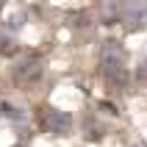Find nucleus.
<instances>
[{"label":"nucleus","mask_w":147,"mask_h":147,"mask_svg":"<svg viewBox=\"0 0 147 147\" xmlns=\"http://www.w3.org/2000/svg\"><path fill=\"white\" fill-rule=\"evenodd\" d=\"M119 22L125 25L128 33L144 31V28H147V0H125Z\"/></svg>","instance_id":"obj_4"},{"label":"nucleus","mask_w":147,"mask_h":147,"mask_svg":"<svg viewBox=\"0 0 147 147\" xmlns=\"http://www.w3.org/2000/svg\"><path fill=\"white\" fill-rule=\"evenodd\" d=\"M42 72H45V61H42L39 56H31V53H25V56H20L14 61V67H11V75H14L17 83H22V86H28V83H36L42 78Z\"/></svg>","instance_id":"obj_2"},{"label":"nucleus","mask_w":147,"mask_h":147,"mask_svg":"<svg viewBox=\"0 0 147 147\" xmlns=\"http://www.w3.org/2000/svg\"><path fill=\"white\" fill-rule=\"evenodd\" d=\"M14 47V33H8V25L0 28V53H8Z\"/></svg>","instance_id":"obj_7"},{"label":"nucleus","mask_w":147,"mask_h":147,"mask_svg":"<svg viewBox=\"0 0 147 147\" xmlns=\"http://www.w3.org/2000/svg\"><path fill=\"white\" fill-rule=\"evenodd\" d=\"M139 78H144V81H147V61L142 64V69H139Z\"/></svg>","instance_id":"obj_8"},{"label":"nucleus","mask_w":147,"mask_h":147,"mask_svg":"<svg viewBox=\"0 0 147 147\" xmlns=\"http://www.w3.org/2000/svg\"><path fill=\"white\" fill-rule=\"evenodd\" d=\"M100 69L111 81H125L128 75V53L117 39H106L100 47Z\"/></svg>","instance_id":"obj_1"},{"label":"nucleus","mask_w":147,"mask_h":147,"mask_svg":"<svg viewBox=\"0 0 147 147\" xmlns=\"http://www.w3.org/2000/svg\"><path fill=\"white\" fill-rule=\"evenodd\" d=\"M3 111H6V117H8V119H14V122H25V119H28L25 108H20V106H11V103H6V106H3Z\"/></svg>","instance_id":"obj_6"},{"label":"nucleus","mask_w":147,"mask_h":147,"mask_svg":"<svg viewBox=\"0 0 147 147\" xmlns=\"http://www.w3.org/2000/svg\"><path fill=\"white\" fill-rule=\"evenodd\" d=\"M42 125H45V131L53 133V136H69L72 128H75V119H72V114H67L61 108L47 106L42 111Z\"/></svg>","instance_id":"obj_3"},{"label":"nucleus","mask_w":147,"mask_h":147,"mask_svg":"<svg viewBox=\"0 0 147 147\" xmlns=\"http://www.w3.org/2000/svg\"><path fill=\"white\" fill-rule=\"evenodd\" d=\"M122 6H125V0H103L97 14H100L103 22H119V17H122Z\"/></svg>","instance_id":"obj_5"},{"label":"nucleus","mask_w":147,"mask_h":147,"mask_svg":"<svg viewBox=\"0 0 147 147\" xmlns=\"http://www.w3.org/2000/svg\"><path fill=\"white\" fill-rule=\"evenodd\" d=\"M3 6H6V0H0V8H3Z\"/></svg>","instance_id":"obj_9"}]
</instances>
